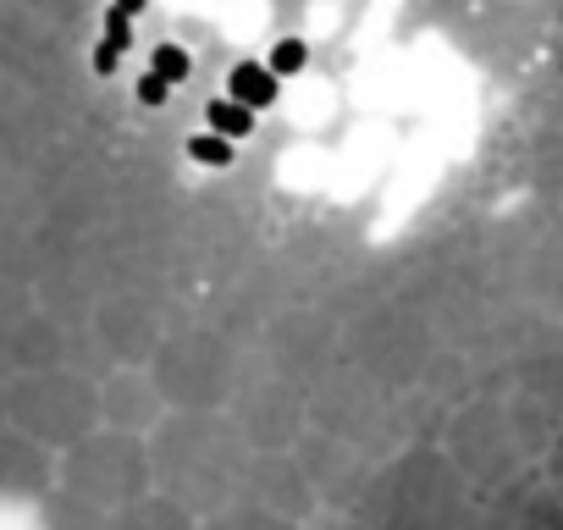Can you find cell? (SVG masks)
Instances as JSON below:
<instances>
[{"instance_id":"18","label":"cell","mask_w":563,"mask_h":530,"mask_svg":"<svg viewBox=\"0 0 563 530\" xmlns=\"http://www.w3.org/2000/svg\"><path fill=\"white\" fill-rule=\"evenodd\" d=\"M67 371H78V376H84V382H95V387L117 371V360L106 354V343L95 338V327H89V321H73V327H67Z\"/></svg>"},{"instance_id":"12","label":"cell","mask_w":563,"mask_h":530,"mask_svg":"<svg viewBox=\"0 0 563 530\" xmlns=\"http://www.w3.org/2000/svg\"><path fill=\"white\" fill-rule=\"evenodd\" d=\"M481 530H563V492L547 470H525L503 492L481 497Z\"/></svg>"},{"instance_id":"2","label":"cell","mask_w":563,"mask_h":530,"mask_svg":"<svg viewBox=\"0 0 563 530\" xmlns=\"http://www.w3.org/2000/svg\"><path fill=\"white\" fill-rule=\"evenodd\" d=\"M354 519L365 530H481V497L442 448L415 442L376 470Z\"/></svg>"},{"instance_id":"22","label":"cell","mask_w":563,"mask_h":530,"mask_svg":"<svg viewBox=\"0 0 563 530\" xmlns=\"http://www.w3.org/2000/svg\"><path fill=\"white\" fill-rule=\"evenodd\" d=\"M0 426H7V382H0Z\"/></svg>"},{"instance_id":"17","label":"cell","mask_w":563,"mask_h":530,"mask_svg":"<svg viewBox=\"0 0 563 530\" xmlns=\"http://www.w3.org/2000/svg\"><path fill=\"white\" fill-rule=\"evenodd\" d=\"M111 530H199V519H194L188 508H177L172 497L150 492V497H139L133 508H122V514L111 519Z\"/></svg>"},{"instance_id":"14","label":"cell","mask_w":563,"mask_h":530,"mask_svg":"<svg viewBox=\"0 0 563 530\" xmlns=\"http://www.w3.org/2000/svg\"><path fill=\"white\" fill-rule=\"evenodd\" d=\"M166 420V398L150 376V365H117L100 382V426L128 431V437H150Z\"/></svg>"},{"instance_id":"13","label":"cell","mask_w":563,"mask_h":530,"mask_svg":"<svg viewBox=\"0 0 563 530\" xmlns=\"http://www.w3.org/2000/svg\"><path fill=\"white\" fill-rule=\"evenodd\" d=\"M62 486V453L34 442L18 426H0V497L7 503H45Z\"/></svg>"},{"instance_id":"5","label":"cell","mask_w":563,"mask_h":530,"mask_svg":"<svg viewBox=\"0 0 563 530\" xmlns=\"http://www.w3.org/2000/svg\"><path fill=\"white\" fill-rule=\"evenodd\" d=\"M7 426L29 431L34 442L67 453L89 431H100V387L78 371H29L7 382Z\"/></svg>"},{"instance_id":"7","label":"cell","mask_w":563,"mask_h":530,"mask_svg":"<svg viewBox=\"0 0 563 530\" xmlns=\"http://www.w3.org/2000/svg\"><path fill=\"white\" fill-rule=\"evenodd\" d=\"M442 453L459 464V475L475 486V497H492L508 481H519L525 470H536L508 404H464L448 420V448Z\"/></svg>"},{"instance_id":"15","label":"cell","mask_w":563,"mask_h":530,"mask_svg":"<svg viewBox=\"0 0 563 530\" xmlns=\"http://www.w3.org/2000/svg\"><path fill=\"white\" fill-rule=\"evenodd\" d=\"M89 327H95V338L106 343V354H111L117 365H150L155 349H161V338H166L161 310H150V305H139V299H111V305H100V310L89 316Z\"/></svg>"},{"instance_id":"6","label":"cell","mask_w":563,"mask_h":530,"mask_svg":"<svg viewBox=\"0 0 563 530\" xmlns=\"http://www.w3.org/2000/svg\"><path fill=\"white\" fill-rule=\"evenodd\" d=\"M62 486L106 514H122L133 508L139 497L155 492V475H150V448L144 437H128V431H89L84 442H73L62 453Z\"/></svg>"},{"instance_id":"8","label":"cell","mask_w":563,"mask_h":530,"mask_svg":"<svg viewBox=\"0 0 563 530\" xmlns=\"http://www.w3.org/2000/svg\"><path fill=\"white\" fill-rule=\"evenodd\" d=\"M227 415L254 442V453H288L310 431V387L276 376L271 365H260V371L243 365V382H238Z\"/></svg>"},{"instance_id":"1","label":"cell","mask_w":563,"mask_h":530,"mask_svg":"<svg viewBox=\"0 0 563 530\" xmlns=\"http://www.w3.org/2000/svg\"><path fill=\"white\" fill-rule=\"evenodd\" d=\"M144 448L155 492L188 508L199 525L243 503L254 442L238 431L227 409H166V420L144 437Z\"/></svg>"},{"instance_id":"3","label":"cell","mask_w":563,"mask_h":530,"mask_svg":"<svg viewBox=\"0 0 563 530\" xmlns=\"http://www.w3.org/2000/svg\"><path fill=\"white\" fill-rule=\"evenodd\" d=\"M310 426L327 431V437H343L354 448H365L371 459H393L404 448L420 442L415 420H409V404L393 398L387 382H376L371 371H360L354 360H338L316 387H310Z\"/></svg>"},{"instance_id":"11","label":"cell","mask_w":563,"mask_h":530,"mask_svg":"<svg viewBox=\"0 0 563 530\" xmlns=\"http://www.w3.org/2000/svg\"><path fill=\"white\" fill-rule=\"evenodd\" d=\"M243 503L260 508V514H276L288 525H316L321 519V503H316V486L299 464V453H254L249 464V481H243Z\"/></svg>"},{"instance_id":"10","label":"cell","mask_w":563,"mask_h":530,"mask_svg":"<svg viewBox=\"0 0 563 530\" xmlns=\"http://www.w3.org/2000/svg\"><path fill=\"white\" fill-rule=\"evenodd\" d=\"M338 360H343L338 354V327L316 310H294V316L271 321V332H265V365L276 376L299 382V387H316Z\"/></svg>"},{"instance_id":"16","label":"cell","mask_w":563,"mask_h":530,"mask_svg":"<svg viewBox=\"0 0 563 530\" xmlns=\"http://www.w3.org/2000/svg\"><path fill=\"white\" fill-rule=\"evenodd\" d=\"M34 508H40V530H111V519H117V514H106V508L73 497L67 486H56V492H51L45 503H34Z\"/></svg>"},{"instance_id":"20","label":"cell","mask_w":563,"mask_h":530,"mask_svg":"<svg viewBox=\"0 0 563 530\" xmlns=\"http://www.w3.org/2000/svg\"><path fill=\"white\" fill-rule=\"evenodd\" d=\"M305 530H365L354 514H321L316 525H305Z\"/></svg>"},{"instance_id":"9","label":"cell","mask_w":563,"mask_h":530,"mask_svg":"<svg viewBox=\"0 0 563 530\" xmlns=\"http://www.w3.org/2000/svg\"><path fill=\"white\" fill-rule=\"evenodd\" d=\"M294 453H299V464H305V475H310V486H316L321 514H354V508L365 503L376 470H382V459H371L365 448H354V442H343V437H327V431H316V426L299 437Z\"/></svg>"},{"instance_id":"19","label":"cell","mask_w":563,"mask_h":530,"mask_svg":"<svg viewBox=\"0 0 563 530\" xmlns=\"http://www.w3.org/2000/svg\"><path fill=\"white\" fill-rule=\"evenodd\" d=\"M199 530H305V525H288V519H276V514H260V508L238 503V508H227V514L205 519Z\"/></svg>"},{"instance_id":"4","label":"cell","mask_w":563,"mask_h":530,"mask_svg":"<svg viewBox=\"0 0 563 530\" xmlns=\"http://www.w3.org/2000/svg\"><path fill=\"white\" fill-rule=\"evenodd\" d=\"M243 354L221 338V332H166L155 360H150V376L166 398V409H227L238 382H243Z\"/></svg>"},{"instance_id":"21","label":"cell","mask_w":563,"mask_h":530,"mask_svg":"<svg viewBox=\"0 0 563 530\" xmlns=\"http://www.w3.org/2000/svg\"><path fill=\"white\" fill-rule=\"evenodd\" d=\"M541 470H547V475H552V486L563 492V431H558V442L547 448V464H541Z\"/></svg>"}]
</instances>
